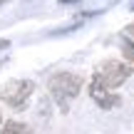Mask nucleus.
I'll return each instance as SVG.
<instances>
[{"mask_svg": "<svg viewBox=\"0 0 134 134\" xmlns=\"http://www.w3.org/2000/svg\"><path fill=\"white\" fill-rule=\"evenodd\" d=\"M82 87V77L80 75H72V72H57L47 80V90L52 94V99L60 104V109L67 112L70 109V102L77 97Z\"/></svg>", "mask_w": 134, "mask_h": 134, "instance_id": "obj_1", "label": "nucleus"}, {"mask_svg": "<svg viewBox=\"0 0 134 134\" xmlns=\"http://www.w3.org/2000/svg\"><path fill=\"white\" fill-rule=\"evenodd\" d=\"M35 92V82L32 80H10L0 87V99L5 104L15 107V109H23L27 104L30 94Z\"/></svg>", "mask_w": 134, "mask_h": 134, "instance_id": "obj_2", "label": "nucleus"}, {"mask_svg": "<svg viewBox=\"0 0 134 134\" xmlns=\"http://www.w3.org/2000/svg\"><path fill=\"white\" fill-rule=\"evenodd\" d=\"M132 75V67L124 62H117V60H107L99 70L94 72V82H99L107 90H117L119 85H124Z\"/></svg>", "mask_w": 134, "mask_h": 134, "instance_id": "obj_3", "label": "nucleus"}, {"mask_svg": "<svg viewBox=\"0 0 134 134\" xmlns=\"http://www.w3.org/2000/svg\"><path fill=\"white\" fill-rule=\"evenodd\" d=\"M90 97L97 102V104L102 107V109H112V107H117L119 104V97L117 94H112L107 87H102L99 82H94L92 80V85H90Z\"/></svg>", "mask_w": 134, "mask_h": 134, "instance_id": "obj_4", "label": "nucleus"}, {"mask_svg": "<svg viewBox=\"0 0 134 134\" xmlns=\"http://www.w3.org/2000/svg\"><path fill=\"white\" fill-rule=\"evenodd\" d=\"M0 134H30V127L23 122H5Z\"/></svg>", "mask_w": 134, "mask_h": 134, "instance_id": "obj_5", "label": "nucleus"}, {"mask_svg": "<svg viewBox=\"0 0 134 134\" xmlns=\"http://www.w3.org/2000/svg\"><path fill=\"white\" fill-rule=\"evenodd\" d=\"M124 55H127V60L134 62V45L132 42H124Z\"/></svg>", "mask_w": 134, "mask_h": 134, "instance_id": "obj_6", "label": "nucleus"}, {"mask_svg": "<svg viewBox=\"0 0 134 134\" xmlns=\"http://www.w3.org/2000/svg\"><path fill=\"white\" fill-rule=\"evenodd\" d=\"M5 47H10V40H0V50H5Z\"/></svg>", "mask_w": 134, "mask_h": 134, "instance_id": "obj_7", "label": "nucleus"}, {"mask_svg": "<svg viewBox=\"0 0 134 134\" xmlns=\"http://www.w3.org/2000/svg\"><path fill=\"white\" fill-rule=\"evenodd\" d=\"M127 35H132V37H134V23H132V25H127Z\"/></svg>", "mask_w": 134, "mask_h": 134, "instance_id": "obj_8", "label": "nucleus"}, {"mask_svg": "<svg viewBox=\"0 0 134 134\" xmlns=\"http://www.w3.org/2000/svg\"><path fill=\"white\" fill-rule=\"evenodd\" d=\"M62 5H72V3H80V0H60Z\"/></svg>", "mask_w": 134, "mask_h": 134, "instance_id": "obj_9", "label": "nucleus"}, {"mask_svg": "<svg viewBox=\"0 0 134 134\" xmlns=\"http://www.w3.org/2000/svg\"><path fill=\"white\" fill-rule=\"evenodd\" d=\"M129 10H134V3H132V5H129Z\"/></svg>", "mask_w": 134, "mask_h": 134, "instance_id": "obj_10", "label": "nucleus"}, {"mask_svg": "<svg viewBox=\"0 0 134 134\" xmlns=\"http://www.w3.org/2000/svg\"><path fill=\"white\" fill-rule=\"evenodd\" d=\"M3 3H8V0H0V5H3Z\"/></svg>", "mask_w": 134, "mask_h": 134, "instance_id": "obj_11", "label": "nucleus"}]
</instances>
